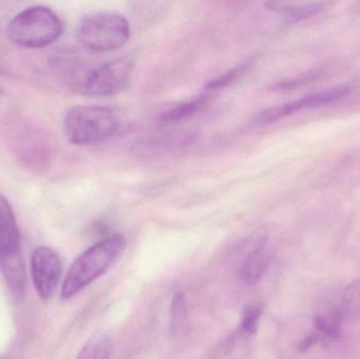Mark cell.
<instances>
[{"label":"cell","instance_id":"6da1fadb","mask_svg":"<svg viewBox=\"0 0 360 359\" xmlns=\"http://www.w3.org/2000/svg\"><path fill=\"white\" fill-rule=\"evenodd\" d=\"M127 240L120 234L109 236L82 252L68 270L61 288V299L68 301L103 276L126 250Z\"/></svg>","mask_w":360,"mask_h":359},{"label":"cell","instance_id":"7a4b0ae2","mask_svg":"<svg viewBox=\"0 0 360 359\" xmlns=\"http://www.w3.org/2000/svg\"><path fill=\"white\" fill-rule=\"evenodd\" d=\"M120 129L117 114L103 105H76L65 114L63 119L65 139L72 145L80 147L110 141Z\"/></svg>","mask_w":360,"mask_h":359},{"label":"cell","instance_id":"3957f363","mask_svg":"<svg viewBox=\"0 0 360 359\" xmlns=\"http://www.w3.org/2000/svg\"><path fill=\"white\" fill-rule=\"evenodd\" d=\"M65 25L49 6H34L13 17L8 35L13 44L25 48H41L54 44L63 35Z\"/></svg>","mask_w":360,"mask_h":359},{"label":"cell","instance_id":"277c9868","mask_svg":"<svg viewBox=\"0 0 360 359\" xmlns=\"http://www.w3.org/2000/svg\"><path fill=\"white\" fill-rule=\"evenodd\" d=\"M130 37V22L120 13H90L82 17L77 27L78 41L94 53L118 50L126 46Z\"/></svg>","mask_w":360,"mask_h":359},{"label":"cell","instance_id":"5b68a950","mask_svg":"<svg viewBox=\"0 0 360 359\" xmlns=\"http://www.w3.org/2000/svg\"><path fill=\"white\" fill-rule=\"evenodd\" d=\"M134 63L130 58L115 59L84 70L74 88L90 97H111L124 92L131 82Z\"/></svg>","mask_w":360,"mask_h":359},{"label":"cell","instance_id":"8992f818","mask_svg":"<svg viewBox=\"0 0 360 359\" xmlns=\"http://www.w3.org/2000/svg\"><path fill=\"white\" fill-rule=\"evenodd\" d=\"M31 273L38 296L44 301L51 299L63 274V263L58 253L50 247L36 248L31 257Z\"/></svg>","mask_w":360,"mask_h":359},{"label":"cell","instance_id":"52a82bcc","mask_svg":"<svg viewBox=\"0 0 360 359\" xmlns=\"http://www.w3.org/2000/svg\"><path fill=\"white\" fill-rule=\"evenodd\" d=\"M350 93L351 89L349 86H338V88L314 93V94L308 95V96L302 97L297 100L291 101L287 105H279V107H272V109L262 112L258 116L256 122L260 126L273 124L277 120L283 119V117H287V116L292 115L302 110L321 107L327 103H333V101L348 96Z\"/></svg>","mask_w":360,"mask_h":359},{"label":"cell","instance_id":"ba28073f","mask_svg":"<svg viewBox=\"0 0 360 359\" xmlns=\"http://www.w3.org/2000/svg\"><path fill=\"white\" fill-rule=\"evenodd\" d=\"M21 251L20 235L12 207L0 194V254Z\"/></svg>","mask_w":360,"mask_h":359},{"label":"cell","instance_id":"9c48e42d","mask_svg":"<svg viewBox=\"0 0 360 359\" xmlns=\"http://www.w3.org/2000/svg\"><path fill=\"white\" fill-rule=\"evenodd\" d=\"M0 271L10 290L16 296L25 291V267L21 251L0 254Z\"/></svg>","mask_w":360,"mask_h":359},{"label":"cell","instance_id":"30bf717a","mask_svg":"<svg viewBox=\"0 0 360 359\" xmlns=\"http://www.w3.org/2000/svg\"><path fill=\"white\" fill-rule=\"evenodd\" d=\"M264 247H266V240L262 238L254 247L252 252L248 255L243 267H241V280L247 285L253 286V285L257 284L262 280L266 268H268L269 256Z\"/></svg>","mask_w":360,"mask_h":359},{"label":"cell","instance_id":"8fae6325","mask_svg":"<svg viewBox=\"0 0 360 359\" xmlns=\"http://www.w3.org/2000/svg\"><path fill=\"white\" fill-rule=\"evenodd\" d=\"M209 95L201 94L191 100L179 103L167 111L166 113L162 114L160 117V122L162 124H175V122H184V120L198 114L209 103Z\"/></svg>","mask_w":360,"mask_h":359},{"label":"cell","instance_id":"7c38bea8","mask_svg":"<svg viewBox=\"0 0 360 359\" xmlns=\"http://www.w3.org/2000/svg\"><path fill=\"white\" fill-rule=\"evenodd\" d=\"M113 344L105 334H97L91 337L82 348L76 359H111Z\"/></svg>","mask_w":360,"mask_h":359},{"label":"cell","instance_id":"4fadbf2b","mask_svg":"<svg viewBox=\"0 0 360 359\" xmlns=\"http://www.w3.org/2000/svg\"><path fill=\"white\" fill-rule=\"evenodd\" d=\"M345 318L340 308L330 310L327 313L319 314L315 318V326L321 334L336 339L342 334V325Z\"/></svg>","mask_w":360,"mask_h":359},{"label":"cell","instance_id":"5bb4252c","mask_svg":"<svg viewBox=\"0 0 360 359\" xmlns=\"http://www.w3.org/2000/svg\"><path fill=\"white\" fill-rule=\"evenodd\" d=\"M342 310L345 318L360 315V278L351 282L342 293Z\"/></svg>","mask_w":360,"mask_h":359},{"label":"cell","instance_id":"9a60e30c","mask_svg":"<svg viewBox=\"0 0 360 359\" xmlns=\"http://www.w3.org/2000/svg\"><path fill=\"white\" fill-rule=\"evenodd\" d=\"M264 307L259 303H250L243 308L241 331L245 334H254L257 331Z\"/></svg>","mask_w":360,"mask_h":359},{"label":"cell","instance_id":"2e32d148","mask_svg":"<svg viewBox=\"0 0 360 359\" xmlns=\"http://www.w3.org/2000/svg\"><path fill=\"white\" fill-rule=\"evenodd\" d=\"M323 8L321 4H308L304 6H285L281 11L285 13V22L294 23L317 14Z\"/></svg>","mask_w":360,"mask_h":359},{"label":"cell","instance_id":"e0dca14e","mask_svg":"<svg viewBox=\"0 0 360 359\" xmlns=\"http://www.w3.org/2000/svg\"><path fill=\"white\" fill-rule=\"evenodd\" d=\"M251 65V59H248L247 61L241 63L238 67H235L234 69L230 70L226 73L222 74V75L218 76L217 78L210 81L207 84V90H218V89L230 86L235 80L238 79L241 75H243Z\"/></svg>","mask_w":360,"mask_h":359},{"label":"cell","instance_id":"ac0fdd59","mask_svg":"<svg viewBox=\"0 0 360 359\" xmlns=\"http://www.w3.org/2000/svg\"><path fill=\"white\" fill-rule=\"evenodd\" d=\"M186 312L188 309H186V297L181 293H179L173 297L172 305H171V333H176L179 330L186 320Z\"/></svg>","mask_w":360,"mask_h":359},{"label":"cell","instance_id":"d6986e66","mask_svg":"<svg viewBox=\"0 0 360 359\" xmlns=\"http://www.w3.org/2000/svg\"><path fill=\"white\" fill-rule=\"evenodd\" d=\"M319 335L315 334V333L314 334L309 335V337H307L306 339H302V341H300V345H298V349L302 352L307 351V350L312 348L315 344L319 343Z\"/></svg>","mask_w":360,"mask_h":359},{"label":"cell","instance_id":"ffe728a7","mask_svg":"<svg viewBox=\"0 0 360 359\" xmlns=\"http://www.w3.org/2000/svg\"><path fill=\"white\" fill-rule=\"evenodd\" d=\"M1 94H2V90H1V88H0V96H1Z\"/></svg>","mask_w":360,"mask_h":359}]
</instances>
